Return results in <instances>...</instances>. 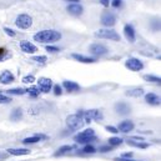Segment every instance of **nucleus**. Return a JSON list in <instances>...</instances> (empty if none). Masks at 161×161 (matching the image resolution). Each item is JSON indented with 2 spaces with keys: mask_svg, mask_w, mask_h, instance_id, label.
Here are the masks:
<instances>
[{
  "mask_svg": "<svg viewBox=\"0 0 161 161\" xmlns=\"http://www.w3.org/2000/svg\"><path fill=\"white\" fill-rule=\"evenodd\" d=\"M61 39V33L56 30H41L34 35V40L42 44H51Z\"/></svg>",
  "mask_w": 161,
  "mask_h": 161,
  "instance_id": "obj_1",
  "label": "nucleus"
},
{
  "mask_svg": "<svg viewBox=\"0 0 161 161\" xmlns=\"http://www.w3.org/2000/svg\"><path fill=\"white\" fill-rule=\"evenodd\" d=\"M74 140H75L78 144H86V145H89V142H92V141H95V140H97V139H96L95 131H94L92 129H86V130H84L82 132L75 135Z\"/></svg>",
  "mask_w": 161,
  "mask_h": 161,
  "instance_id": "obj_2",
  "label": "nucleus"
},
{
  "mask_svg": "<svg viewBox=\"0 0 161 161\" xmlns=\"http://www.w3.org/2000/svg\"><path fill=\"white\" fill-rule=\"evenodd\" d=\"M95 36L99 39H108L113 41H120V35L113 29H99L95 31Z\"/></svg>",
  "mask_w": 161,
  "mask_h": 161,
  "instance_id": "obj_3",
  "label": "nucleus"
},
{
  "mask_svg": "<svg viewBox=\"0 0 161 161\" xmlns=\"http://www.w3.org/2000/svg\"><path fill=\"white\" fill-rule=\"evenodd\" d=\"M84 124H85L84 118L79 114H73V115H69L66 118V125L71 130H80V129H82Z\"/></svg>",
  "mask_w": 161,
  "mask_h": 161,
  "instance_id": "obj_4",
  "label": "nucleus"
},
{
  "mask_svg": "<svg viewBox=\"0 0 161 161\" xmlns=\"http://www.w3.org/2000/svg\"><path fill=\"white\" fill-rule=\"evenodd\" d=\"M15 25L19 29H29L33 25V18L28 14H20L15 19Z\"/></svg>",
  "mask_w": 161,
  "mask_h": 161,
  "instance_id": "obj_5",
  "label": "nucleus"
},
{
  "mask_svg": "<svg viewBox=\"0 0 161 161\" xmlns=\"http://www.w3.org/2000/svg\"><path fill=\"white\" fill-rule=\"evenodd\" d=\"M84 121L85 122H91V120H103L104 119V115L100 110L97 109H91V110H87V111H84Z\"/></svg>",
  "mask_w": 161,
  "mask_h": 161,
  "instance_id": "obj_6",
  "label": "nucleus"
},
{
  "mask_svg": "<svg viewBox=\"0 0 161 161\" xmlns=\"http://www.w3.org/2000/svg\"><path fill=\"white\" fill-rule=\"evenodd\" d=\"M100 20H101V24L104 26H106V28H111V26H114L116 24V16L111 11H104L101 14Z\"/></svg>",
  "mask_w": 161,
  "mask_h": 161,
  "instance_id": "obj_7",
  "label": "nucleus"
},
{
  "mask_svg": "<svg viewBox=\"0 0 161 161\" xmlns=\"http://www.w3.org/2000/svg\"><path fill=\"white\" fill-rule=\"evenodd\" d=\"M125 66H126L129 70H131V71H140V70L144 69L142 61H141L140 59H136V58H130V59H127L126 63H125Z\"/></svg>",
  "mask_w": 161,
  "mask_h": 161,
  "instance_id": "obj_8",
  "label": "nucleus"
},
{
  "mask_svg": "<svg viewBox=\"0 0 161 161\" xmlns=\"http://www.w3.org/2000/svg\"><path fill=\"white\" fill-rule=\"evenodd\" d=\"M89 50H90V53H91L92 55H95V56H103V55L108 54V51H109L108 47H106L105 45L99 44V42L91 44L90 47H89Z\"/></svg>",
  "mask_w": 161,
  "mask_h": 161,
  "instance_id": "obj_9",
  "label": "nucleus"
},
{
  "mask_svg": "<svg viewBox=\"0 0 161 161\" xmlns=\"http://www.w3.org/2000/svg\"><path fill=\"white\" fill-rule=\"evenodd\" d=\"M53 87V80L49 78H39L38 80V89L41 92H49Z\"/></svg>",
  "mask_w": 161,
  "mask_h": 161,
  "instance_id": "obj_10",
  "label": "nucleus"
},
{
  "mask_svg": "<svg viewBox=\"0 0 161 161\" xmlns=\"http://www.w3.org/2000/svg\"><path fill=\"white\" fill-rule=\"evenodd\" d=\"M66 10L69 14L74 15V16H80L84 13V8L81 6L79 3H73V4H69L66 6Z\"/></svg>",
  "mask_w": 161,
  "mask_h": 161,
  "instance_id": "obj_11",
  "label": "nucleus"
},
{
  "mask_svg": "<svg viewBox=\"0 0 161 161\" xmlns=\"http://www.w3.org/2000/svg\"><path fill=\"white\" fill-rule=\"evenodd\" d=\"M20 49H21V51H24L25 54H35V53L38 51V47H36L34 44L29 42L28 40L20 41Z\"/></svg>",
  "mask_w": 161,
  "mask_h": 161,
  "instance_id": "obj_12",
  "label": "nucleus"
},
{
  "mask_svg": "<svg viewBox=\"0 0 161 161\" xmlns=\"http://www.w3.org/2000/svg\"><path fill=\"white\" fill-rule=\"evenodd\" d=\"M124 35H125V38L130 41V42H135V40H136L135 29H134L132 25H130V24H126V25L124 26Z\"/></svg>",
  "mask_w": 161,
  "mask_h": 161,
  "instance_id": "obj_13",
  "label": "nucleus"
},
{
  "mask_svg": "<svg viewBox=\"0 0 161 161\" xmlns=\"http://www.w3.org/2000/svg\"><path fill=\"white\" fill-rule=\"evenodd\" d=\"M14 80H15V76H14L13 73L9 71V70H4V71L0 74V82H1L3 85H9V84L14 82Z\"/></svg>",
  "mask_w": 161,
  "mask_h": 161,
  "instance_id": "obj_14",
  "label": "nucleus"
},
{
  "mask_svg": "<svg viewBox=\"0 0 161 161\" xmlns=\"http://www.w3.org/2000/svg\"><path fill=\"white\" fill-rule=\"evenodd\" d=\"M134 127H135V125H134V122H132L131 120H124L119 124V126H118L116 129L120 130L121 132H125V134H126V132L132 131Z\"/></svg>",
  "mask_w": 161,
  "mask_h": 161,
  "instance_id": "obj_15",
  "label": "nucleus"
},
{
  "mask_svg": "<svg viewBox=\"0 0 161 161\" xmlns=\"http://www.w3.org/2000/svg\"><path fill=\"white\" fill-rule=\"evenodd\" d=\"M63 87L69 91V92H75V91H79L80 90V85L75 81H71V80H64L63 82Z\"/></svg>",
  "mask_w": 161,
  "mask_h": 161,
  "instance_id": "obj_16",
  "label": "nucleus"
},
{
  "mask_svg": "<svg viewBox=\"0 0 161 161\" xmlns=\"http://www.w3.org/2000/svg\"><path fill=\"white\" fill-rule=\"evenodd\" d=\"M115 110H116V113L120 114V115H127V114L130 113L131 108H130V105H127L126 103H118V104L115 105Z\"/></svg>",
  "mask_w": 161,
  "mask_h": 161,
  "instance_id": "obj_17",
  "label": "nucleus"
},
{
  "mask_svg": "<svg viewBox=\"0 0 161 161\" xmlns=\"http://www.w3.org/2000/svg\"><path fill=\"white\" fill-rule=\"evenodd\" d=\"M145 101L150 105H160V96H158L156 94L149 92L145 95Z\"/></svg>",
  "mask_w": 161,
  "mask_h": 161,
  "instance_id": "obj_18",
  "label": "nucleus"
},
{
  "mask_svg": "<svg viewBox=\"0 0 161 161\" xmlns=\"http://www.w3.org/2000/svg\"><path fill=\"white\" fill-rule=\"evenodd\" d=\"M71 56H73L75 60H78V61H80V63H84V64H92V63H95V61H96L94 58L84 56V55H80V54H73Z\"/></svg>",
  "mask_w": 161,
  "mask_h": 161,
  "instance_id": "obj_19",
  "label": "nucleus"
},
{
  "mask_svg": "<svg viewBox=\"0 0 161 161\" xmlns=\"http://www.w3.org/2000/svg\"><path fill=\"white\" fill-rule=\"evenodd\" d=\"M8 153L14 156H21V155H29L30 150H28V149H9Z\"/></svg>",
  "mask_w": 161,
  "mask_h": 161,
  "instance_id": "obj_20",
  "label": "nucleus"
},
{
  "mask_svg": "<svg viewBox=\"0 0 161 161\" xmlns=\"http://www.w3.org/2000/svg\"><path fill=\"white\" fill-rule=\"evenodd\" d=\"M127 96H132V97H139L141 95H144V89L142 87H136V89H131L126 91Z\"/></svg>",
  "mask_w": 161,
  "mask_h": 161,
  "instance_id": "obj_21",
  "label": "nucleus"
},
{
  "mask_svg": "<svg viewBox=\"0 0 161 161\" xmlns=\"http://www.w3.org/2000/svg\"><path fill=\"white\" fill-rule=\"evenodd\" d=\"M127 144L130 146H134V147H139V149H147L149 147V144L147 142H142V141H134V140H127Z\"/></svg>",
  "mask_w": 161,
  "mask_h": 161,
  "instance_id": "obj_22",
  "label": "nucleus"
},
{
  "mask_svg": "<svg viewBox=\"0 0 161 161\" xmlns=\"http://www.w3.org/2000/svg\"><path fill=\"white\" fill-rule=\"evenodd\" d=\"M42 137H45V136H42V135H35V136H31V137H26V139H24L23 140V142L25 144V145H28V144H35V142H39L40 141V139Z\"/></svg>",
  "mask_w": 161,
  "mask_h": 161,
  "instance_id": "obj_23",
  "label": "nucleus"
},
{
  "mask_svg": "<svg viewBox=\"0 0 161 161\" xmlns=\"http://www.w3.org/2000/svg\"><path fill=\"white\" fill-rule=\"evenodd\" d=\"M6 92L8 95H24L26 94V90L23 87H14V89H9Z\"/></svg>",
  "mask_w": 161,
  "mask_h": 161,
  "instance_id": "obj_24",
  "label": "nucleus"
},
{
  "mask_svg": "<svg viewBox=\"0 0 161 161\" xmlns=\"http://www.w3.org/2000/svg\"><path fill=\"white\" fill-rule=\"evenodd\" d=\"M71 150H74V146L73 145H64V146H61V147L58 149L56 155H64V154H68Z\"/></svg>",
  "mask_w": 161,
  "mask_h": 161,
  "instance_id": "obj_25",
  "label": "nucleus"
},
{
  "mask_svg": "<svg viewBox=\"0 0 161 161\" xmlns=\"http://www.w3.org/2000/svg\"><path fill=\"white\" fill-rule=\"evenodd\" d=\"M23 118V111L20 109H15L11 111V115H10V119L13 121H18Z\"/></svg>",
  "mask_w": 161,
  "mask_h": 161,
  "instance_id": "obj_26",
  "label": "nucleus"
},
{
  "mask_svg": "<svg viewBox=\"0 0 161 161\" xmlns=\"http://www.w3.org/2000/svg\"><path fill=\"white\" fill-rule=\"evenodd\" d=\"M122 139L121 137H116V136H114V137H110L109 139V145L110 146H119V145H121L122 144Z\"/></svg>",
  "mask_w": 161,
  "mask_h": 161,
  "instance_id": "obj_27",
  "label": "nucleus"
},
{
  "mask_svg": "<svg viewBox=\"0 0 161 161\" xmlns=\"http://www.w3.org/2000/svg\"><path fill=\"white\" fill-rule=\"evenodd\" d=\"M142 79H144L145 81H149V82H156V84H160V81H161L160 78H158V76H155V75H144Z\"/></svg>",
  "mask_w": 161,
  "mask_h": 161,
  "instance_id": "obj_28",
  "label": "nucleus"
},
{
  "mask_svg": "<svg viewBox=\"0 0 161 161\" xmlns=\"http://www.w3.org/2000/svg\"><path fill=\"white\" fill-rule=\"evenodd\" d=\"M26 92H29V95H30L31 97H38L40 90H39L36 86H31V87H29V89L26 90Z\"/></svg>",
  "mask_w": 161,
  "mask_h": 161,
  "instance_id": "obj_29",
  "label": "nucleus"
},
{
  "mask_svg": "<svg viewBox=\"0 0 161 161\" xmlns=\"http://www.w3.org/2000/svg\"><path fill=\"white\" fill-rule=\"evenodd\" d=\"M10 101H11V97H10V96H8V95L0 92V104H8V103H10Z\"/></svg>",
  "mask_w": 161,
  "mask_h": 161,
  "instance_id": "obj_30",
  "label": "nucleus"
},
{
  "mask_svg": "<svg viewBox=\"0 0 161 161\" xmlns=\"http://www.w3.org/2000/svg\"><path fill=\"white\" fill-rule=\"evenodd\" d=\"M82 151H84L85 154H94V153H96V149H95L92 145H86V146L82 149Z\"/></svg>",
  "mask_w": 161,
  "mask_h": 161,
  "instance_id": "obj_31",
  "label": "nucleus"
},
{
  "mask_svg": "<svg viewBox=\"0 0 161 161\" xmlns=\"http://www.w3.org/2000/svg\"><path fill=\"white\" fill-rule=\"evenodd\" d=\"M34 81H35V76L34 75H26V76L23 78V82H25V84H31Z\"/></svg>",
  "mask_w": 161,
  "mask_h": 161,
  "instance_id": "obj_32",
  "label": "nucleus"
},
{
  "mask_svg": "<svg viewBox=\"0 0 161 161\" xmlns=\"http://www.w3.org/2000/svg\"><path fill=\"white\" fill-rule=\"evenodd\" d=\"M111 149H113V146H110V145H103V146H100L99 147V151L100 153H110L111 151Z\"/></svg>",
  "mask_w": 161,
  "mask_h": 161,
  "instance_id": "obj_33",
  "label": "nucleus"
},
{
  "mask_svg": "<svg viewBox=\"0 0 161 161\" xmlns=\"http://www.w3.org/2000/svg\"><path fill=\"white\" fill-rule=\"evenodd\" d=\"M46 51L55 54V53H59V51H60V49H59V47H56V46H53V45H47V46H46Z\"/></svg>",
  "mask_w": 161,
  "mask_h": 161,
  "instance_id": "obj_34",
  "label": "nucleus"
},
{
  "mask_svg": "<svg viewBox=\"0 0 161 161\" xmlns=\"http://www.w3.org/2000/svg\"><path fill=\"white\" fill-rule=\"evenodd\" d=\"M54 94H55L56 96L61 95V94H63V87H61L60 85H54Z\"/></svg>",
  "mask_w": 161,
  "mask_h": 161,
  "instance_id": "obj_35",
  "label": "nucleus"
},
{
  "mask_svg": "<svg viewBox=\"0 0 161 161\" xmlns=\"http://www.w3.org/2000/svg\"><path fill=\"white\" fill-rule=\"evenodd\" d=\"M110 4H111V6H113V8L118 9V8H120V6H121V4H122V0H113Z\"/></svg>",
  "mask_w": 161,
  "mask_h": 161,
  "instance_id": "obj_36",
  "label": "nucleus"
},
{
  "mask_svg": "<svg viewBox=\"0 0 161 161\" xmlns=\"http://www.w3.org/2000/svg\"><path fill=\"white\" fill-rule=\"evenodd\" d=\"M4 31H5L9 36H11V38H14V36L16 35V33H15L13 29H9V28H4Z\"/></svg>",
  "mask_w": 161,
  "mask_h": 161,
  "instance_id": "obj_37",
  "label": "nucleus"
},
{
  "mask_svg": "<svg viewBox=\"0 0 161 161\" xmlns=\"http://www.w3.org/2000/svg\"><path fill=\"white\" fill-rule=\"evenodd\" d=\"M8 55H6V50L4 47H0V61H3L4 59H6Z\"/></svg>",
  "mask_w": 161,
  "mask_h": 161,
  "instance_id": "obj_38",
  "label": "nucleus"
},
{
  "mask_svg": "<svg viewBox=\"0 0 161 161\" xmlns=\"http://www.w3.org/2000/svg\"><path fill=\"white\" fill-rule=\"evenodd\" d=\"M33 60L36 61V63H41V64H42V63L46 61V56H34Z\"/></svg>",
  "mask_w": 161,
  "mask_h": 161,
  "instance_id": "obj_39",
  "label": "nucleus"
},
{
  "mask_svg": "<svg viewBox=\"0 0 161 161\" xmlns=\"http://www.w3.org/2000/svg\"><path fill=\"white\" fill-rule=\"evenodd\" d=\"M106 130H108L109 132H113V134H118V132H119V130H118L116 127L110 126V125H108V126H106Z\"/></svg>",
  "mask_w": 161,
  "mask_h": 161,
  "instance_id": "obj_40",
  "label": "nucleus"
},
{
  "mask_svg": "<svg viewBox=\"0 0 161 161\" xmlns=\"http://www.w3.org/2000/svg\"><path fill=\"white\" fill-rule=\"evenodd\" d=\"M132 156V153H126V154H122V159H127V158H131Z\"/></svg>",
  "mask_w": 161,
  "mask_h": 161,
  "instance_id": "obj_41",
  "label": "nucleus"
},
{
  "mask_svg": "<svg viewBox=\"0 0 161 161\" xmlns=\"http://www.w3.org/2000/svg\"><path fill=\"white\" fill-rule=\"evenodd\" d=\"M100 3H101L104 6H109V4H110V0H100Z\"/></svg>",
  "mask_w": 161,
  "mask_h": 161,
  "instance_id": "obj_42",
  "label": "nucleus"
},
{
  "mask_svg": "<svg viewBox=\"0 0 161 161\" xmlns=\"http://www.w3.org/2000/svg\"><path fill=\"white\" fill-rule=\"evenodd\" d=\"M114 161H137V160H132V159H122V158H118Z\"/></svg>",
  "mask_w": 161,
  "mask_h": 161,
  "instance_id": "obj_43",
  "label": "nucleus"
},
{
  "mask_svg": "<svg viewBox=\"0 0 161 161\" xmlns=\"http://www.w3.org/2000/svg\"><path fill=\"white\" fill-rule=\"evenodd\" d=\"M66 1H73V3H78L79 0H66Z\"/></svg>",
  "mask_w": 161,
  "mask_h": 161,
  "instance_id": "obj_44",
  "label": "nucleus"
}]
</instances>
